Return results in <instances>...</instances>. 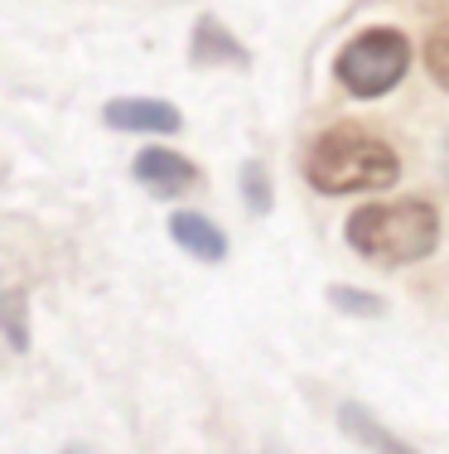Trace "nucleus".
<instances>
[{
    "mask_svg": "<svg viewBox=\"0 0 449 454\" xmlns=\"http://www.w3.org/2000/svg\"><path fill=\"white\" fill-rule=\"evenodd\" d=\"M0 333L15 353H29V300L25 290L5 286V280H0Z\"/></svg>",
    "mask_w": 449,
    "mask_h": 454,
    "instance_id": "1a4fd4ad",
    "label": "nucleus"
},
{
    "mask_svg": "<svg viewBox=\"0 0 449 454\" xmlns=\"http://www.w3.org/2000/svg\"><path fill=\"white\" fill-rule=\"evenodd\" d=\"M329 305L348 319H382L387 315V300L377 290H358V286H334L329 290Z\"/></svg>",
    "mask_w": 449,
    "mask_h": 454,
    "instance_id": "9d476101",
    "label": "nucleus"
},
{
    "mask_svg": "<svg viewBox=\"0 0 449 454\" xmlns=\"http://www.w3.org/2000/svg\"><path fill=\"white\" fill-rule=\"evenodd\" d=\"M445 179H449V150H445Z\"/></svg>",
    "mask_w": 449,
    "mask_h": 454,
    "instance_id": "ddd939ff",
    "label": "nucleus"
},
{
    "mask_svg": "<svg viewBox=\"0 0 449 454\" xmlns=\"http://www.w3.org/2000/svg\"><path fill=\"white\" fill-rule=\"evenodd\" d=\"M63 454H88V450H63Z\"/></svg>",
    "mask_w": 449,
    "mask_h": 454,
    "instance_id": "4468645a",
    "label": "nucleus"
},
{
    "mask_svg": "<svg viewBox=\"0 0 449 454\" xmlns=\"http://www.w3.org/2000/svg\"><path fill=\"white\" fill-rule=\"evenodd\" d=\"M169 237H174L194 262H208V266L228 262V232H222L218 223H208L203 213H194V208L169 213Z\"/></svg>",
    "mask_w": 449,
    "mask_h": 454,
    "instance_id": "0eeeda50",
    "label": "nucleus"
},
{
    "mask_svg": "<svg viewBox=\"0 0 449 454\" xmlns=\"http://www.w3.org/2000/svg\"><path fill=\"white\" fill-rule=\"evenodd\" d=\"M425 68H430V78L449 92V20L435 25L430 39H425Z\"/></svg>",
    "mask_w": 449,
    "mask_h": 454,
    "instance_id": "f8f14e48",
    "label": "nucleus"
},
{
    "mask_svg": "<svg viewBox=\"0 0 449 454\" xmlns=\"http://www.w3.org/2000/svg\"><path fill=\"white\" fill-rule=\"evenodd\" d=\"M242 199H247V208L256 213V218H266L271 213V203H275V189H271V169L261 165V160H247L242 165Z\"/></svg>",
    "mask_w": 449,
    "mask_h": 454,
    "instance_id": "9b49d317",
    "label": "nucleus"
},
{
    "mask_svg": "<svg viewBox=\"0 0 449 454\" xmlns=\"http://www.w3.org/2000/svg\"><path fill=\"white\" fill-rule=\"evenodd\" d=\"M348 247L377 266H415L440 247V213L425 199L368 203L348 218Z\"/></svg>",
    "mask_w": 449,
    "mask_h": 454,
    "instance_id": "f03ea898",
    "label": "nucleus"
},
{
    "mask_svg": "<svg viewBox=\"0 0 449 454\" xmlns=\"http://www.w3.org/2000/svg\"><path fill=\"white\" fill-rule=\"evenodd\" d=\"M338 426H344V435L352 440V445H362V450H372V454H421L415 445H406L397 430H387L368 406H358V402L338 406Z\"/></svg>",
    "mask_w": 449,
    "mask_h": 454,
    "instance_id": "6e6552de",
    "label": "nucleus"
},
{
    "mask_svg": "<svg viewBox=\"0 0 449 454\" xmlns=\"http://www.w3.org/2000/svg\"><path fill=\"white\" fill-rule=\"evenodd\" d=\"M131 175L141 179V189H150L155 199H179L198 184V165L179 150H165V145H150L131 160Z\"/></svg>",
    "mask_w": 449,
    "mask_h": 454,
    "instance_id": "20e7f679",
    "label": "nucleus"
},
{
    "mask_svg": "<svg viewBox=\"0 0 449 454\" xmlns=\"http://www.w3.org/2000/svg\"><path fill=\"white\" fill-rule=\"evenodd\" d=\"M406 68H411V44H406L401 29H362L338 53L334 78L352 97H382L406 78Z\"/></svg>",
    "mask_w": 449,
    "mask_h": 454,
    "instance_id": "7ed1b4c3",
    "label": "nucleus"
},
{
    "mask_svg": "<svg viewBox=\"0 0 449 454\" xmlns=\"http://www.w3.org/2000/svg\"><path fill=\"white\" fill-rule=\"evenodd\" d=\"M189 59L198 63V68H247L252 53L242 49V39L232 35L222 20L203 15L194 25V44H189Z\"/></svg>",
    "mask_w": 449,
    "mask_h": 454,
    "instance_id": "423d86ee",
    "label": "nucleus"
},
{
    "mask_svg": "<svg viewBox=\"0 0 449 454\" xmlns=\"http://www.w3.org/2000/svg\"><path fill=\"white\" fill-rule=\"evenodd\" d=\"M305 179L319 193H372L401 179V160L387 140L358 131V126H334L309 145Z\"/></svg>",
    "mask_w": 449,
    "mask_h": 454,
    "instance_id": "f257e3e1",
    "label": "nucleus"
},
{
    "mask_svg": "<svg viewBox=\"0 0 449 454\" xmlns=\"http://www.w3.org/2000/svg\"><path fill=\"white\" fill-rule=\"evenodd\" d=\"M266 454H281V450H266Z\"/></svg>",
    "mask_w": 449,
    "mask_h": 454,
    "instance_id": "2eb2a0df",
    "label": "nucleus"
},
{
    "mask_svg": "<svg viewBox=\"0 0 449 454\" xmlns=\"http://www.w3.org/2000/svg\"><path fill=\"white\" fill-rule=\"evenodd\" d=\"M102 121L112 126V131L165 136V131H179V126H184V116H179V106L155 102V97H116V102H106Z\"/></svg>",
    "mask_w": 449,
    "mask_h": 454,
    "instance_id": "39448f33",
    "label": "nucleus"
}]
</instances>
